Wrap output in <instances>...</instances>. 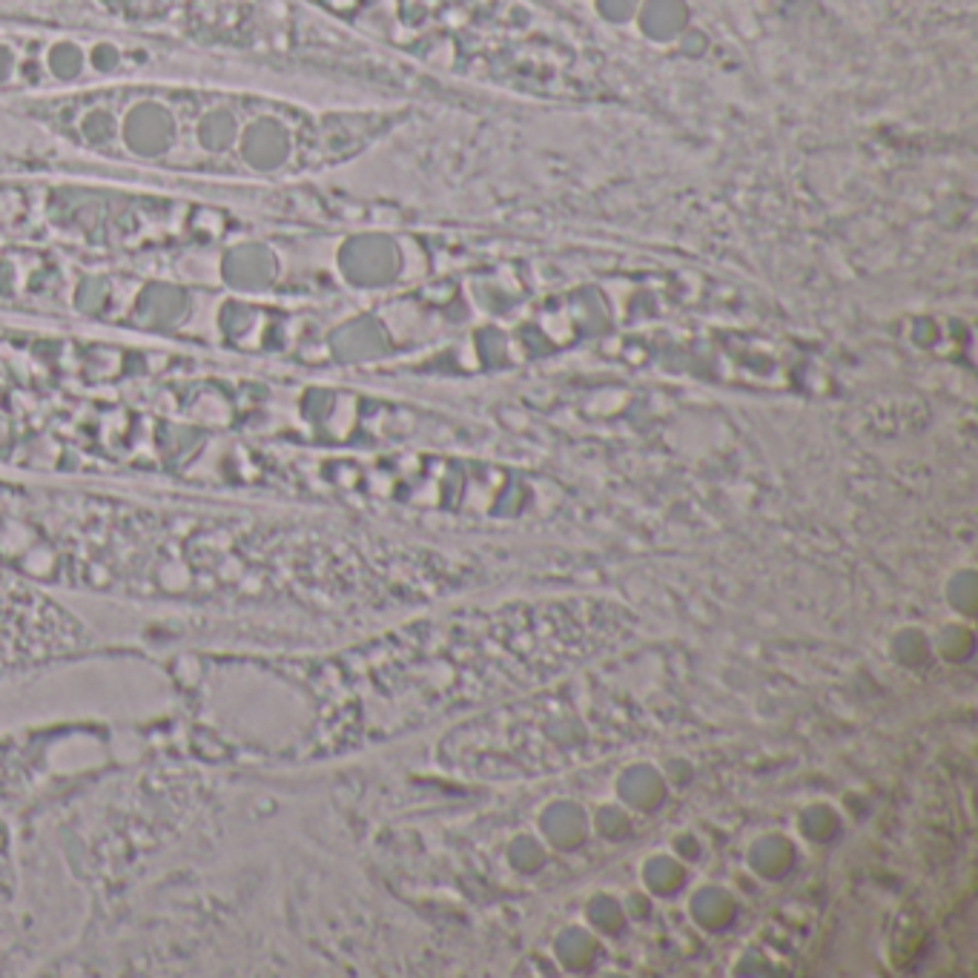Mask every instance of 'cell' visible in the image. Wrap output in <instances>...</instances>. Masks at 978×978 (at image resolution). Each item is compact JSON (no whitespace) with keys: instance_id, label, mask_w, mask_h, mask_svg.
Segmentation results:
<instances>
[{"instance_id":"7a4b0ae2","label":"cell","mask_w":978,"mask_h":978,"mask_svg":"<svg viewBox=\"0 0 978 978\" xmlns=\"http://www.w3.org/2000/svg\"><path fill=\"white\" fill-rule=\"evenodd\" d=\"M14 70H18V55L9 43L0 41V84H9L14 78Z\"/></svg>"},{"instance_id":"6da1fadb","label":"cell","mask_w":978,"mask_h":978,"mask_svg":"<svg viewBox=\"0 0 978 978\" xmlns=\"http://www.w3.org/2000/svg\"><path fill=\"white\" fill-rule=\"evenodd\" d=\"M86 61H89V57L84 55V50H81L78 43L55 41L50 43V50H46L43 66H46V72H50L52 78L70 84V81H78L81 75H84Z\"/></svg>"}]
</instances>
